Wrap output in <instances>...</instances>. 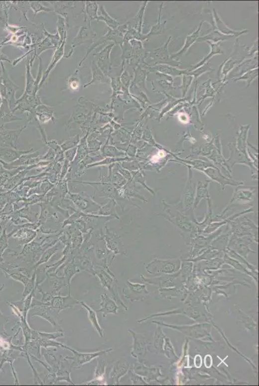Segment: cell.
<instances>
[{"label":"cell","instance_id":"cell-27","mask_svg":"<svg viewBox=\"0 0 259 386\" xmlns=\"http://www.w3.org/2000/svg\"><path fill=\"white\" fill-rule=\"evenodd\" d=\"M12 6V2L0 1V24L4 28L8 25V11Z\"/></svg>","mask_w":259,"mask_h":386},{"label":"cell","instance_id":"cell-4","mask_svg":"<svg viewBox=\"0 0 259 386\" xmlns=\"http://www.w3.org/2000/svg\"><path fill=\"white\" fill-rule=\"evenodd\" d=\"M64 349L70 351L73 354V356L72 357H63L65 359L71 361L70 367H71L72 370L80 369L83 366L91 362L92 360L102 357L103 355L107 354V353H109L112 351V349H109V350L97 351L96 352H80L66 345Z\"/></svg>","mask_w":259,"mask_h":386},{"label":"cell","instance_id":"cell-21","mask_svg":"<svg viewBox=\"0 0 259 386\" xmlns=\"http://www.w3.org/2000/svg\"><path fill=\"white\" fill-rule=\"evenodd\" d=\"M53 113L54 109H52L51 107L41 104L36 107L32 115L28 118L32 119L33 117L36 116L41 122H49L50 120H54Z\"/></svg>","mask_w":259,"mask_h":386},{"label":"cell","instance_id":"cell-26","mask_svg":"<svg viewBox=\"0 0 259 386\" xmlns=\"http://www.w3.org/2000/svg\"><path fill=\"white\" fill-rule=\"evenodd\" d=\"M80 273L81 269L76 267L75 265H69L64 269V274H63V277L64 278L65 287H67V289L69 291V295L70 294V287L72 278L76 274Z\"/></svg>","mask_w":259,"mask_h":386},{"label":"cell","instance_id":"cell-19","mask_svg":"<svg viewBox=\"0 0 259 386\" xmlns=\"http://www.w3.org/2000/svg\"><path fill=\"white\" fill-rule=\"evenodd\" d=\"M207 158L210 160L213 164H216L219 168L223 169L225 171L226 177L229 178V179H232L231 175L232 171L230 170L229 167H228L227 160L222 154L221 150H217L213 151V153H211V155L208 156Z\"/></svg>","mask_w":259,"mask_h":386},{"label":"cell","instance_id":"cell-17","mask_svg":"<svg viewBox=\"0 0 259 386\" xmlns=\"http://www.w3.org/2000/svg\"><path fill=\"white\" fill-rule=\"evenodd\" d=\"M54 5V12L63 17L65 19L67 26L69 15L72 14L73 8L75 7V3L72 1H56L52 2Z\"/></svg>","mask_w":259,"mask_h":386},{"label":"cell","instance_id":"cell-16","mask_svg":"<svg viewBox=\"0 0 259 386\" xmlns=\"http://www.w3.org/2000/svg\"><path fill=\"white\" fill-rule=\"evenodd\" d=\"M100 308L97 311L102 312L103 317H105L107 315L111 314V313L112 314L117 313L118 307L116 305L115 302L112 300L107 293H102L100 295Z\"/></svg>","mask_w":259,"mask_h":386},{"label":"cell","instance_id":"cell-33","mask_svg":"<svg viewBox=\"0 0 259 386\" xmlns=\"http://www.w3.org/2000/svg\"><path fill=\"white\" fill-rule=\"evenodd\" d=\"M36 272H35V273L33 274L32 277L30 278L29 282H28L27 285L25 287V289H24L23 292L22 293V295H23L24 297H27V296L34 289L35 287H36Z\"/></svg>","mask_w":259,"mask_h":386},{"label":"cell","instance_id":"cell-23","mask_svg":"<svg viewBox=\"0 0 259 386\" xmlns=\"http://www.w3.org/2000/svg\"><path fill=\"white\" fill-rule=\"evenodd\" d=\"M21 120V118L15 115L12 112L8 102L5 99H3L1 106L0 107V128L3 127L4 125L8 122Z\"/></svg>","mask_w":259,"mask_h":386},{"label":"cell","instance_id":"cell-13","mask_svg":"<svg viewBox=\"0 0 259 386\" xmlns=\"http://www.w3.org/2000/svg\"><path fill=\"white\" fill-rule=\"evenodd\" d=\"M114 46V44L107 45L98 53L93 55V56L96 57V59H97L96 64L106 76L108 75L109 72L111 70L110 55H111V50Z\"/></svg>","mask_w":259,"mask_h":386},{"label":"cell","instance_id":"cell-29","mask_svg":"<svg viewBox=\"0 0 259 386\" xmlns=\"http://www.w3.org/2000/svg\"><path fill=\"white\" fill-rule=\"evenodd\" d=\"M49 278V284L52 289V294L60 295V290L63 286H65L64 278L58 277L56 275L47 276Z\"/></svg>","mask_w":259,"mask_h":386},{"label":"cell","instance_id":"cell-20","mask_svg":"<svg viewBox=\"0 0 259 386\" xmlns=\"http://www.w3.org/2000/svg\"><path fill=\"white\" fill-rule=\"evenodd\" d=\"M98 4L96 2L85 1V7L83 9L82 17L84 18L85 23H89V27H91L92 20L98 21Z\"/></svg>","mask_w":259,"mask_h":386},{"label":"cell","instance_id":"cell-31","mask_svg":"<svg viewBox=\"0 0 259 386\" xmlns=\"http://www.w3.org/2000/svg\"><path fill=\"white\" fill-rule=\"evenodd\" d=\"M29 6L34 13V16H36L39 12H54V10L51 9L47 6H44L41 2L39 1H29Z\"/></svg>","mask_w":259,"mask_h":386},{"label":"cell","instance_id":"cell-3","mask_svg":"<svg viewBox=\"0 0 259 386\" xmlns=\"http://www.w3.org/2000/svg\"><path fill=\"white\" fill-rule=\"evenodd\" d=\"M0 63L1 67V72L0 74V94L3 99H5L8 102L10 108L12 109L14 108L12 103H14V105L16 101L15 94L19 89V87L10 80L8 72L3 62Z\"/></svg>","mask_w":259,"mask_h":386},{"label":"cell","instance_id":"cell-8","mask_svg":"<svg viewBox=\"0 0 259 386\" xmlns=\"http://www.w3.org/2000/svg\"><path fill=\"white\" fill-rule=\"evenodd\" d=\"M200 172L205 173L206 176L212 179V181L217 182V183L220 184L222 186L223 190H225L226 186H239L244 185V182H239L235 181L233 179H229L227 177L225 176L221 173V171L219 170L217 167H210L204 170H201Z\"/></svg>","mask_w":259,"mask_h":386},{"label":"cell","instance_id":"cell-6","mask_svg":"<svg viewBox=\"0 0 259 386\" xmlns=\"http://www.w3.org/2000/svg\"><path fill=\"white\" fill-rule=\"evenodd\" d=\"M41 104L42 102L41 101L40 96H39L38 94H36V95L23 94L20 98L16 100L14 107L12 109V111L13 113L17 110L25 112L28 117L36 108V107Z\"/></svg>","mask_w":259,"mask_h":386},{"label":"cell","instance_id":"cell-18","mask_svg":"<svg viewBox=\"0 0 259 386\" xmlns=\"http://www.w3.org/2000/svg\"><path fill=\"white\" fill-rule=\"evenodd\" d=\"M78 302L82 306V308L87 310L88 319L91 322L92 327L98 333L101 337H104V330H103L102 326H100V322H99L96 311H94L91 306L88 305L86 302H85L83 300H78Z\"/></svg>","mask_w":259,"mask_h":386},{"label":"cell","instance_id":"cell-2","mask_svg":"<svg viewBox=\"0 0 259 386\" xmlns=\"http://www.w3.org/2000/svg\"><path fill=\"white\" fill-rule=\"evenodd\" d=\"M183 164L188 167V177L181 201L177 205H174V207L182 213L188 216L193 222L197 225L199 221L195 218L194 212L196 184L193 182V173L191 167L187 164Z\"/></svg>","mask_w":259,"mask_h":386},{"label":"cell","instance_id":"cell-1","mask_svg":"<svg viewBox=\"0 0 259 386\" xmlns=\"http://www.w3.org/2000/svg\"><path fill=\"white\" fill-rule=\"evenodd\" d=\"M162 204L164 213L160 215L179 230L182 235H192L198 231L197 225L188 216L177 210L174 205L166 203L164 199L162 200Z\"/></svg>","mask_w":259,"mask_h":386},{"label":"cell","instance_id":"cell-25","mask_svg":"<svg viewBox=\"0 0 259 386\" xmlns=\"http://www.w3.org/2000/svg\"><path fill=\"white\" fill-rule=\"evenodd\" d=\"M98 13H100V16H98V21H103L105 22L111 29L115 30L119 26V23L110 16L108 12L105 10L104 5H101L99 6Z\"/></svg>","mask_w":259,"mask_h":386},{"label":"cell","instance_id":"cell-14","mask_svg":"<svg viewBox=\"0 0 259 386\" xmlns=\"http://www.w3.org/2000/svg\"><path fill=\"white\" fill-rule=\"evenodd\" d=\"M211 183L210 180L205 179L204 181H199L196 185V190H195V196L194 201V209H196L197 206L199 205L200 202L203 199H210V195L209 193V185Z\"/></svg>","mask_w":259,"mask_h":386},{"label":"cell","instance_id":"cell-11","mask_svg":"<svg viewBox=\"0 0 259 386\" xmlns=\"http://www.w3.org/2000/svg\"><path fill=\"white\" fill-rule=\"evenodd\" d=\"M78 303H79L78 300L74 299L70 295L68 296L54 295L48 303L47 306L56 309L60 313L61 311L65 309L73 308Z\"/></svg>","mask_w":259,"mask_h":386},{"label":"cell","instance_id":"cell-28","mask_svg":"<svg viewBox=\"0 0 259 386\" xmlns=\"http://www.w3.org/2000/svg\"><path fill=\"white\" fill-rule=\"evenodd\" d=\"M64 337V332L62 330L58 331L54 333H46L39 332V331L32 330L31 340L38 339H45L49 340H56L58 338Z\"/></svg>","mask_w":259,"mask_h":386},{"label":"cell","instance_id":"cell-12","mask_svg":"<svg viewBox=\"0 0 259 386\" xmlns=\"http://www.w3.org/2000/svg\"><path fill=\"white\" fill-rule=\"evenodd\" d=\"M257 190L258 187H247L244 185L237 186L229 205L236 201L241 202H250L253 201Z\"/></svg>","mask_w":259,"mask_h":386},{"label":"cell","instance_id":"cell-32","mask_svg":"<svg viewBox=\"0 0 259 386\" xmlns=\"http://www.w3.org/2000/svg\"><path fill=\"white\" fill-rule=\"evenodd\" d=\"M21 355L22 356L25 357L26 359H27V363L32 370L33 375H34V385H43L44 383L43 381L41 380V379L39 377V375L38 374V372H37V371L34 369V366L32 365L31 361H30V355L28 354V353L27 351H24V352H22Z\"/></svg>","mask_w":259,"mask_h":386},{"label":"cell","instance_id":"cell-7","mask_svg":"<svg viewBox=\"0 0 259 386\" xmlns=\"http://www.w3.org/2000/svg\"><path fill=\"white\" fill-rule=\"evenodd\" d=\"M29 315L32 318L38 316L43 318L51 324L53 327H56L59 323L60 313L56 309L47 306H38L30 309Z\"/></svg>","mask_w":259,"mask_h":386},{"label":"cell","instance_id":"cell-5","mask_svg":"<svg viewBox=\"0 0 259 386\" xmlns=\"http://www.w3.org/2000/svg\"><path fill=\"white\" fill-rule=\"evenodd\" d=\"M230 149V156L229 159L227 160L228 167L230 170L232 171L233 167L236 164H244L249 166L252 171V179H258V169L254 166L253 162L250 160L249 155H246L232 144L229 146Z\"/></svg>","mask_w":259,"mask_h":386},{"label":"cell","instance_id":"cell-15","mask_svg":"<svg viewBox=\"0 0 259 386\" xmlns=\"http://www.w3.org/2000/svg\"><path fill=\"white\" fill-rule=\"evenodd\" d=\"M66 40H67V38H65L64 40L62 41V43L58 46V47L56 48L54 56L52 57L51 62H50L49 67H48L47 70H46L45 73L44 74L42 80H41L40 83H39V89H40V88L43 86L44 83H45V81L47 80L51 70L54 69L57 63H58L59 61L61 60V59L63 58V56H64Z\"/></svg>","mask_w":259,"mask_h":386},{"label":"cell","instance_id":"cell-24","mask_svg":"<svg viewBox=\"0 0 259 386\" xmlns=\"http://www.w3.org/2000/svg\"><path fill=\"white\" fill-rule=\"evenodd\" d=\"M91 70L92 76V80L89 83H87V84L84 85V88L91 86V85L94 84V83H109V78H107V76L105 75L104 73H103L102 70L98 67L95 61H92L91 62Z\"/></svg>","mask_w":259,"mask_h":386},{"label":"cell","instance_id":"cell-30","mask_svg":"<svg viewBox=\"0 0 259 386\" xmlns=\"http://www.w3.org/2000/svg\"><path fill=\"white\" fill-rule=\"evenodd\" d=\"M79 72L80 70H76L72 75L70 76L67 79V85L70 91H78L79 88L80 87V80L79 78Z\"/></svg>","mask_w":259,"mask_h":386},{"label":"cell","instance_id":"cell-22","mask_svg":"<svg viewBox=\"0 0 259 386\" xmlns=\"http://www.w3.org/2000/svg\"><path fill=\"white\" fill-rule=\"evenodd\" d=\"M102 357L97 359L98 365L94 371V377L92 380L85 383L87 385H105V374L106 369V362L104 360L101 359Z\"/></svg>","mask_w":259,"mask_h":386},{"label":"cell","instance_id":"cell-10","mask_svg":"<svg viewBox=\"0 0 259 386\" xmlns=\"http://www.w3.org/2000/svg\"><path fill=\"white\" fill-rule=\"evenodd\" d=\"M96 34L92 30L91 27H82L77 34L73 41H72L71 48L68 56H65V58H69L73 55L76 48L82 44L87 43L89 41H92L96 38Z\"/></svg>","mask_w":259,"mask_h":386},{"label":"cell","instance_id":"cell-9","mask_svg":"<svg viewBox=\"0 0 259 386\" xmlns=\"http://www.w3.org/2000/svg\"><path fill=\"white\" fill-rule=\"evenodd\" d=\"M41 62H42V61H41L40 58L38 78H36V80H35L32 76L31 72H30V67H30V60L28 59L27 61V65H26V69H27V72H26V87L23 94H26V95H36V94H38L39 85L41 81V75H42Z\"/></svg>","mask_w":259,"mask_h":386}]
</instances>
